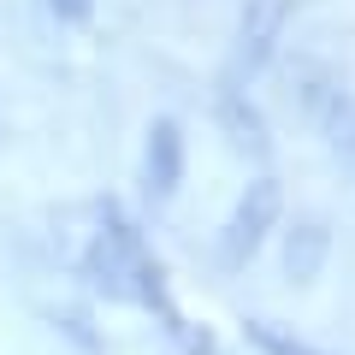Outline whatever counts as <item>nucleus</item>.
Instances as JSON below:
<instances>
[{"label": "nucleus", "instance_id": "nucleus-5", "mask_svg": "<svg viewBox=\"0 0 355 355\" xmlns=\"http://www.w3.org/2000/svg\"><path fill=\"white\" fill-rule=\"evenodd\" d=\"M320 261H326V225H302L284 249V266H291V279H314Z\"/></svg>", "mask_w": 355, "mask_h": 355}, {"label": "nucleus", "instance_id": "nucleus-1", "mask_svg": "<svg viewBox=\"0 0 355 355\" xmlns=\"http://www.w3.org/2000/svg\"><path fill=\"white\" fill-rule=\"evenodd\" d=\"M83 279L125 308H166L160 266L142 249V231L119 207H95V225L83 237Z\"/></svg>", "mask_w": 355, "mask_h": 355}, {"label": "nucleus", "instance_id": "nucleus-3", "mask_svg": "<svg viewBox=\"0 0 355 355\" xmlns=\"http://www.w3.org/2000/svg\"><path fill=\"white\" fill-rule=\"evenodd\" d=\"M308 119L320 125V137H326L338 154H349V160H355V101L343 95L338 83H326V77L308 83Z\"/></svg>", "mask_w": 355, "mask_h": 355}, {"label": "nucleus", "instance_id": "nucleus-4", "mask_svg": "<svg viewBox=\"0 0 355 355\" xmlns=\"http://www.w3.org/2000/svg\"><path fill=\"white\" fill-rule=\"evenodd\" d=\"M178 178H184V137H178V125H154L148 130V190L172 196Z\"/></svg>", "mask_w": 355, "mask_h": 355}, {"label": "nucleus", "instance_id": "nucleus-2", "mask_svg": "<svg viewBox=\"0 0 355 355\" xmlns=\"http://www.w3.org/2000/svg\"><path fill=\"white\" fill-rule=\"evenodd\" d=\"M279 219V184L272 178H261V184H249V196L237 202V214L225 219V237H219V261L225 266H243L254 249H261L266 225Z\"/></svg>", "mask_w": 355, "mask_h": 355}]
</instances>
